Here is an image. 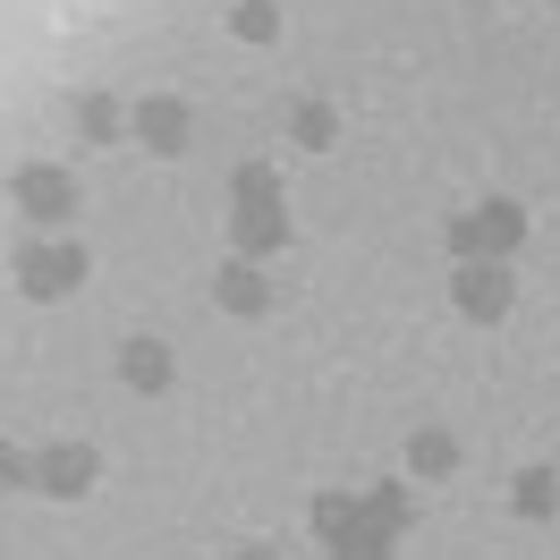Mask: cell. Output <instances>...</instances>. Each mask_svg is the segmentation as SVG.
Masks as SVG:
<instances>
[{
  "mask_svg": "<svg viewBox=\"0 0 560 560\" xmlns=\"http://www.w3.org/2000/svg\"><path fill=\"white\" fill-rule=\"evenodd\" d=\"M526 238V212L518 205H476V212H458L451 221V255L458 264H510Z\"/></svg>",
  "mask_w": 560,
  "mask_h": 560,
  "instance_id": "obj_1",
  "label": "cell"
},
{
  "mask_svg": "<svg viewBox=\"0 0 560 560\" xmlns=\"http://www.w3.org/2000/svg\"><path fill=\"white\" fill-rule=\"evenodd\" d=\"M9 205L26 212L35 230H60L77 212V171H60V162H18V171H9Z\"/></svg>",
  "mask_w": 560,
  "mask_h": 560,
  "instance_id": "obj_2",
  "label": "cell"
},
{
  "mask_svg": "<svg viewBox=\"0 0 560 560\" xmlns=\"http://www.w3.org/2000/svg\"><path fill=\"white\" fill-rule=\"evenodd\" d=\"M77 280H85V246L77 238H26L18 246V289H26V298L51 306V298H69Z\"/></svg>",
  "mask_w": 560,
  "mask_h": 560,
  "instance_id": "obj_3",
  "label": "cell"
},
{
  "mask_svg": "<svg viewBox=\"0 0 560 560\" xmlns=\"http://www.w3.org/2000/svg\"><path fill=\"white\" fill-rule=\"evenodd\" d=\"M103 485V451L94 442H43L35 451V492H51V501H77V492Z\"/></svg>",
  "mask_w": 560,
  "mask_h": 560,
  "instance_id": "obj_4",
  "label": "cell"
},
{
  "mask_svg": "<svg viewBox=\"0 0 560 560\" xmlns=\"http://www.w3.org/2000/svg\"><path fill=\"white\" fill-rule=\"evenodd\" d=\"M128 137H137L144 153H187V137H196V110L178 103V94H144V103L128 110Z\"/></svg>",
  "mask_w": 560,
  "mask_h": 560,
  "instance_id": "obj_5",
  "label": "cell"
},
{
  "mask_svg": "<svg viewBox=\"0 0 560 560\" xmlns=\"http://www.w3.org/2000/svg\"><path fill=\"white\" fill-rule=\"evenodd\" d=\"M451 298H458V315H467V323H501L518 289H510V264H458Z\"/></svg>",
  "mask_w": 560,
  "mask_h": 560,
  "instance_id": "obj_6",
  "label": "cell"
},
{
  "mask_svg": "<svg viewBox=\"0 0 560 560\" xmlns=\"http://www.w3.org/2000/svg\"><path fill=\"white\" fill-rule=\"evenodd\" d=\"M230 238H238L246 264H264V255H280V246H289V212H280V205H238Z\"/></svg>",
  "mask_w": 560,
  "mask_h": 560,
  "instance_id": "obj_7",
  "label": "cell"
},
{
  "mask_svg": "<svg viewBox=\"0 0 560 560\" xmlns=\"http://www.w3.org/2000/svg\"><path fill=\"white\" fill-rule=\"evenodd\" d=\"M212 298H221V306H230V315H264V306H272V280H264V264H221V272H212Z\"/></svg>",
  "mask_w": 560,
  "mask_h": 560,
  "instance_id": "obj_8",
  "label": "cell"
},
{
  "mask_svg": "<svg viewBox=\"0 0 560 560\" xmlns=\"http://www.w3.org/2000/svg\"><path fill=\"white\" fill-rule=\"evenodd\" d=\"M171 349H162V340H128V349H119V383L128 390H171Z\"/></svg>",
  "mask_w": 560,
  "mask_h": 560,
  "instance_id": "obj_9",
  "label": "cell"
},
{
  "mask_svg": "<svg viewBox=\"0 0 560 560\" xmlns=\"http://www.w3.org/2000/svg\"><path fill=\"white\" fill-rule=\"evenodd\" d=\"M77 128L94 144H119L128 137V103H119V94H77Z\"/></svg>",
  "mask_w": 560,
  "mask_h": 560,
  "instance_id": "obj_10",
  "label": "cell"
},
{
  "mask_svg": "<svg viewBox=\"0 0 560 560\" xmlns=\"http://www.w3.org/2000/svg\"><path fill=\"white\" fill-rule=\"evenodd\" d=\"M289 144L331 153V144H340V110H331V103H298V110H289Z\"/></svg>",
  "mask_w": 560,
  "mask_h": 560,
  "instance_id": "obj_11",
  "label": "cell"
},
{
  "mask_svg": "<svg viewBox=\"0 0 560 560\" xmlns=\"http://www.w3.org/2000/svg\"><path fill=\"white\" fill-rule=\"evenodd\" d=\"M408 467H417V476H451V467H458V433L417 424V433H408Z\"/></svg>",
  "mask_w": 560,
  "mask_h": 560,
  "instance_id": "obj_12",
  "label": "cell"
},
{
  "mask_svg": "<svg viewBox=\"0 0 560 560\" xmlns=\"http://www.w3.org/2000/svg\"><path fill=\"white\" fill-rule=\"evenodd\" d=\"M306 518H315L323 552H331V544H340V535H349V526L365 518V501H357V492H315V510H306Z\"/></svg>",
  "mask_w": 560,
  "mask_h": 560,
  "instance_id": "obj_13",
  "label": "cell"
},
{
  "mask_svg": "<svg viewBox=\"0 0 560 560\" xmlns=\"http://www.w3.org/2000/svg\"><path fill=\"white\" fill-rule=\"evenodd\" d=\"M331 560H399V535L390 526H374V518H357L340 544H331Z\"/></svg>",
  "mask_w": 560,
  "mask_h": 560,
  "instance_id": "obj_14",
  "label": "cell"
},
{
  "mask_svg": "<svg viewBox=\"0 0 560 560\" xmlns=\"http://www.w3.org/2000/svg\"><path fill=\"white\" fill-rule=\"evenodd\" d=\"M357 501H365V518L390 526V535H408V526H417V501H408V485H374V492H357Z\"/></svg>",
  "mask_w": 560,
  "mask_h": 560,
  "instance_id": "obj_15",
  "label": "cell"
},
{
  "mask_svg": "<svg viewBox=\"0 0 560 560\" xmlns=\"http://www.w3.org/2000/svg\"><path fill=\"white\" fill-rule=\"evenodd\" d=\"M510 501H518V518H552V510H560V476H552V467H526Z\"/></svg>",
  "mask_w": 560,
  "mask_h": 560,
  "instance_id": "obj_16",
  "label": "cell"
},
{
  "mask_svg": "<svg viewBox=\"0 0 560 560\" xmlns=\"http://www.w3.org/2000/svg\"><path fill=\"white\" fill-rule=\"evenodd\" d=\"M230 196H238V205H280V171L272 162H246V171L230 178Z\"/></svg>",
  "mask_w": 560,
  "mask_h": 560,
  "instance_id": "obj_17",
  "label": "cell"
},
{
  "mask_svg": "<svg viewBox=\"0 0 560 560\" xmlns=\"http://www.w3.org/2000/svg\"><path fill=\"white\" fill-rule=\"evenodd\" d=\"M230 26H238L246 43H272L280 35V9H272V0H238V18H230Z\"/></svg>",
  "mask_w": 560,
  "mask_h": 560,
  "instance_id": "obj_18",
  "label": "cell"
},
{
  "mask_svg": "<svg viewBox=\"0 0 560 560\" xmlns=\"http://www.w3.org/2000/svg\"><path fill=\"white\" fill-rule=\"evenodd\" d=\"M0 492H35V451H9L0 442Z\"/></svg>",
  "mask_w": 560,
  "mask_h": 560,
  "instance_id": "obj_19",
  "label": "cell"
},
{
  "mask_svg": "<svg viewBox=\"0 0 560 560\" xmlns=\"http://www.w3.org/2000/svg\"><path fill=\"white\" fill-rule=\"evenodd\" d=\"M238 560H272V552H255V544H246V552H238Z\"/></svg>",
  "mask_w": 560,
  "mask_h": 560,
  "instance_id": "obj_20",
  "label": "cell"
}]
</instances>
